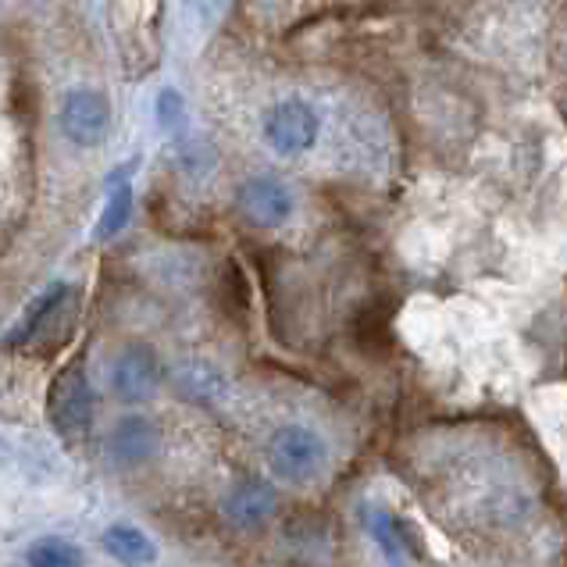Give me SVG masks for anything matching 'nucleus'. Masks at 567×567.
<instances>
[{
    "label": "nucleus",
    "mask_w": 567,
    "mask_h": 567,
    "mask_svg": "<svg viewBox=\"0 0 567 567\" xmlns=\"http://www.w3.org/2000/svg\"><path fill=\"white\" fill-rule=\"evenodd\" d=\"M29 564L32 567H83L86 557H83V549L64 539H40L29 549Z\"/></svg>",
    "instance_id": "f8f14e48"
},
{
    "label": "nucleus",
    "mask_w": 567,
    "mask_h": 567,
    "mask_svg": "<svg viewBox=\"0 0 567 567\" xmlns=\"http://www.w3.org/2000/svg\"><path fill=\"white\" fill-rule=\"evenodd\" d=\"M107 450H111V457L122 461V464H140V461H147L151 453L157 450V432H154L151 421L125 417L122 425L111 432Z\"/></svg>",
    "instance_id": "1a4fd4ad"
},
{
    "label": "nucleus",
    "mask_w": 567,
    "mask_h": 567,
    "mask_svg": "<svg viewBox=\"0 0 567 567\" xmlns=\"http://www.w3.org/2000/svg\"><path fill=\"white\" fill-rule=\"evenodd\" d=\"M368 532L375 536V543L382 546V554L393 560V564H403V557H408V546H403V532L396 525L393 514L385 511H368Z\"/></svg>",
    "instance_id": "9b49d317"
},
{
    "label": "nucleus",
    "mask_w": 567,
    "mask_h": 567,
    "mask_svg": "<svg viewBox=\"0 0 567 567\" xmlns=\"http://www.w3.org/2000/svg\"><path fill=\"white\" fill-rule=\"evenodd\" d=\"M239 210L247 215V221L261 225V229H275V225H282L289 218L293 197H289V189L279 179L261 175V179H250L239 189Z\"/></svg>",
    "instance_id": "0eeeda50"
},
{
    "label": "nucleus",
    "mask_w": 567,
    "mask_h": 567,
    "mask_svg": "<svg viewBox=\"0 0 567 567\" xmlns=\"http://www.w3.org/2000/svg\"><path fill=\"white\" fill-rule=\"evenodd\" d=\"M47 414H51V425L61 435H83L93 421V396L83 375V364H69L61 375L51 382V393H47Z\"/></svg>",
    "instance_id": "f257e3e1"
},
{
    "label": "nucleus",
    "mask_w": 567,
    "mask_h": 567,
    "mask_svg": "<svg viewBox=\"0 0 567 567\" xmlns=\"http://www.w3.org/2000/svg\"><path fill=\"white\" fill-rule=\"evenodd\" d=\"M104 546H107V554H111V557H118V560L133 564V567H147V564H154V557H157L154 543H151L147 536H143L140 528H128V525L107 528V532H104Z\"/></svg>",
    "instance_id": "9d476101"
},
{
    "label": "nucleus",
    "mask_w": 567,
    "mask_h": 567,
    "mask_svg": "<svg viewBox=\"0 0 567 567\" xmlns=\"http://www.w3.org/2000/svg\"><path fill=\"white\" fill-rule=\"evenodd\" d=\"M265 140L275 154H303L318 140V115L307 101H282L265 115Z\"/></svg>",
    "instance_id": "f03ea898"
},
{
    "label": "nucleus",
    "mask_w": 567,
    "mask_h": 567,
    "mask_svg": "<svg viewBox=\"0 0 567 567\" xmlns=\"http://www.w3.org/2000/svg\"><path fill=\"white\" fill-rule=\"evenodd\" d=\"M111 111L107 101L93 90H69L61 101V133L69 136L75 147H96L107 136Z\"/></svg>",
    "instance_id": "20e7f679"
},
{
    "label": "nucleus",
    "mask_w": 567,
    "mask_h": 567,
    "mask_svg": "<svg viewBox=\"0 0 567 567\" xmlns=\"http://www.w3.org/2000/svg\"><path fill=\"white\" fill-rule=\"evenodd\" d=\"M157 111H161V115H157L161 125L175 128V125L183 122V96L175 93V90H165V93H161V101H157Z\"/></svg>",
    "instance_id": "4468645a"
},
{
    "label": "nucleus",
    "mask_w": 567,
    "mask_h": 567,
    "mask_svg": "<svg viewBox=\"0 0 567 567\" xmlns=\"http://www.w3.org/2000/svg\"><path fill=\"white\" fill-rule=\"evenodd\" d=\"M275 507H279V499H275V489H268V485L261 482H247L239 485V489H233L229 496H225V517H229L233 525L239 528H257L265 525L268 517L275 514Z\"/></svg>",
    "instance_id": "6e6552de"
},
{
    "label": "nucleus",
    "mask_w": 567,
    "mask_h": 567,
    "mask_svg": "<svg viewBox=\"0 0 567 567\" xmlns=\"http://www.w3.org/2000/svg\"><path fill=\"white\" fill-rule=\"evenodd\" d=\"M271 472L286 482H307L318 475L321 461H326V446L315 432L307 429H282L268 446Z\"/></svg>",
    "instance_id": "7ed1b4c3"
},
{
    "label": "nucleus",
    "mask_w": 567,
    "mask_h": 567,
    "mask_svg": "<svg viewBox=\"0 0 567 567\" xmlns=\"http://www.w3.org/2000/svg\"><path fill=\"white\" fill-rule=\"evenodd\" d=\"M72 321H75V297L61 286L29 311L25 343L40 347V350H54L61 339L72 332Z\"/></svg>",
    "instance_id": "39448f33"
},
{
    "label": "nucleus",
    "mask_w": 567,
    "mask_h": 567,
    "mask_svg": "<svg viewBox=\"0 0 567 567\" xmlns=\"http://www.w3.org/2000/svg\"><path fill=\"white\" fill-rule=\"evenodd\" d=\"M128 215H133V189L122 183L115 193H111V200H107L104 215H101V229H96V236H101V239L118 236L125 225H128Z\"/></svg>",
    "instance_id": "ddd939ff"
},
{
    "label": "nucleus",
    "mask_w": 567,
    "mask_h": 567,
    "mask_svg": "<svg viewBox=\"0 0 567 567\" xmlns=\"http://www.w3.org/2000/svg\"><path fill=\"white\" fill-rule=\"evenodd\" d=\"M111 385L115 393L128 403L147 400L154 389L161 385V364L147 347H128L125 353H118L115 371H111Z\"/></svg>",
    "instance_id": "423d86ee"
}]
</instances>
